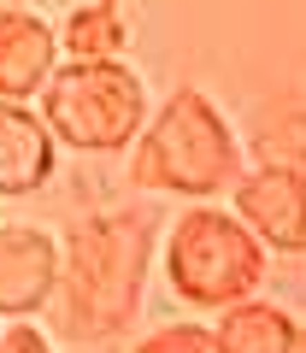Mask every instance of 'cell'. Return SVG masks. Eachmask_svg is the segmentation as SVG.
<instances>
[{"label": "cell", "mask_w": 306, "mask_h": 353, "mask_svg": "<svg viewBox=\"0 0 306 353\" xmlns=\"http://www.w3.org/2000/svg\"><path fill=\"white\" fill-rule=\"evenodd\" d=\"M59 283V241L36 224H0V318H36Z\"/></svg>", "instance_id": "6"}, {"label": "cell", "mask_w": 306, "mask_h": 353, "mask_svg": "<svg viewBox=\"0 0 306 353\" xmlns=\"http://www.w3.org/2000/svg\"><path fill=\"white\" fill-rule=\"evenodd\" d=\"M130 353H218V336L206 324H159V330H147Z\"/></svg>", "instance_id": "11"}, {"label": "cell", "mask_w": 306, "mask_h": 353, "mask_svg": "<svg viewBox=\"0 0 306 353\" xmlns=\"http://www.w3.org/2000/svg\"><path fill=\"white\" fill-rule=\"evenodd\" d=\"M236 218L259 236V248L306 253V171L271 159L236 176Z\"/></svg>", "instance_id": "5"}, {"label": "cell", "mask_w": 306, "mask_h": 353, "mask_svg": "<svg viewBox=\"0 0 306 353\" xmlns=\"http://www.w3.org/2000/svg\"><path fill=\"white\" fill-rule=\"evenodd\" d=\"M212 336H218V353H289L294 347V318L254 294V301L224 306Z\"/></svg>", "instance_id": "9"}, {"label": "cell", "mask_w": 306, "mask_h": 353, "mask_svg": "<svg viewBox=\"0 0 306 353\" xmlns=\"http://www.w3.org/2000/svg\"><path fill=\"white\" fill-rule=\"evenodd\" d=\"M41 118L71 153H118L147 130V88L124 59H65L41 88Z\"/></svg>", "instance_id": "4"}, {"label": "cell", "mask_w": 306, "mask_h": 353, "mask_svg": "<svg viewBox=\"0 0 306 353\" xmlns=\"http://www.w3.org/2000/svg\"><path fill=\"white\" fill-rule=\"evenodd\" d=\"M165 283L189 306H236L254 301L265 283V248L259 236L224 206L194 201L165 230Z\"/></svg>", "instance_id": "3"}, {"label": "cell", "mask_w": 306, "mask_h": 353, "mask_svg": "<svg viewBox=\"0 0 306 353\" xmlns=\"http://www.w3.org/2000/svg\"><path fill=\"white\" fill-rule=\"evenodd\" d=\"M53 159H59V141L48 118L30 112V101H0V194L18 201V194L48 189Z\"/></svg>", "instance_id": "8"}, {"label": "cell", "mask_w": 306, "mask_h": 353, "mask_svg": "<svg viewBox=\"0 0 306 353\" xmlns=\"http://www.w3.org/2000/svg\"><path fill=\"white\" fill-rule=\"evenodd\" d=\"M289 353H306V324H294V347Z\"/></svg>", "instance_id": "13"}, {"label": "cell", "mask_w": 306, "mask_h": 353, "mask_svg": "<svg viewBox=\"0 0 306 353\" xmlns=\"http://www.w3.org/2000/svg\"><path fill=\"white\" fill-rule=\"evenodd\" d=\"M153 224L147 212H106L76 218L59 241V283H53V324L65 341H112L136 324L141 289L153 265Z\"/></svg>", "instance_id": "1"}, {"label": "cell", "mask_w": 306, "mask_h": 353, "mask_svg": "<svg viewBox=\"0 0 306 353\" xmlns=\"http://www.w3.org/2000/svg\"><path fill=\"white\" fill-rule=\"evenodd\" d=\"M0 353H53V341H48V330H41V324L12 318V324L0 330Z\"/></svg>", "instance_id": "12"}, {"label": "cell", "mask_w": 306, "mask_h": 353, "mask_svg": "<svg viewBox=\"0 0 306 353\" xmlns=\"http://www.w3.org/2000/svg\"><path fill=\"white\" fill-rule=\"evenodd\" d=\"M124 18H118L112 0H89V6H71L59 24V53L65 59H118L124 53Z\"/></svg>", "instance_id": "10"}, {"label": "cell", "mask_w": 306, "mask_h": 353, "mask_svg": "<svg viewBox=\"0 0 306 353\" xmlns=\"http://www.w3.org/2000/svg\"><path fill=\"white\" fill-rule=\"evenodd\" d=\"M130 176L153 194H183V201H212L236 189L242 176V141L201 88H171L165 106L147 118V130L130 148Z\"/></svg>", "instance_id": "2"}, {"label": "cell", "mask_w": 306, "mask_h": 353, "mask_svg": "<svg viewBox=\"0 0 306 353\" xmlns=\"http://www.w3.org/2000/svg\"><path fill=\"white\" fill-rule=\"evenodd\" d=\"M59 71V30L30 6H0V101H30Z\"/></svg>", "instance_id": "7"}]
</instances>
